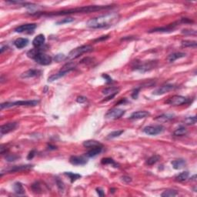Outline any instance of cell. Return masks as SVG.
<instances>
[{"label":"cell","mask_w":197,"mask_h":197,"mask_svg":"<svg viewBox=\"0 0 197 197\" xmlns=\"http://www.w3.org/2000/svg\"><path fill=\"white\" fill-rule=\"evenodd\" d=\"M120 15L117 13H111L89 19L86 23L87 27L90 29H103L114 26L119 21Z\"/></svg>","instance_id":"6da1fadb"},{"label":"cell","mask_w":197,"mask_h":197,"mask_svg":"<svg viewBox=\"0 0 197 197\" xmlns=\"http://www.w3.org/2000/svg\"><path fill=\"white\" fill-rule=\"evenodd\" d=\"M111 8H112V5H89V6H82L78 7V8L70 9L67 10H63V11L52 12V13H41V15L47 16H65V15L75 14V13H89L103 9H109Z\"/></svg>","instance_id":"7a4b0ae2"},{"label":"cell","mask_w":197,"mask_h":197,"mask_svg":"<svg viewBox=\"0 0 197 197\" xmlns=\"http://www.w3.org/2000/svg\"><path fill=\"white\" fill-rule=\"evenodd\" d=\"M93 47L90 45H84L81 46H78L77 48L72 49L70 53H69V55L67 56L66 60H69V61H71V60H73L78 58L81 55L84 54L86 53H89V52L93 51Z\"/></svg>","instance_id":"3957f363"},{"label":"cell","mask_w":197,"mask_h":197,"mask_svg":"<svg viewBox=\"0 0 197 197\" xmlns=\"http://www.w3.org/2000/svg\"><path fill=\"white\" fill-rule=\"evenodd\" d=\"M39 103L38 100H23V101L7 102L0 105L1 109H8V108L16 107V106H35Z\"/></svg>","instance_id":"277c9868"},{"label":"cell","mask_w":197,"mask_h":197,"mask_svg":"<svg viewBox=\"0 0 197 197\" xmlns=\"http://www.w3.org/2000/svg\"><path fill=\"white\" fill-rule=\"evenodd\" d=\"M38 64L42 65V66H48V65L51 64L52 63V57L49 55L46 54V53L40 52L38 53L36 56H35V58L33 59Z\"/></svg>","instance_id":"5b68a950"},{"label":"cell","mask_w":197,"mask_h":197,"mask_svg":"<svg viewBox=\"0 0 197 197\" xmlns=\"http://www.w3.org/2000/svg\"><path fill=\"white\" fill-rule=\"evenodd\" d=\"M163 131L164 127L161 125L149 126H146L143 129V132L146 134L150 135V136H156Z\"/></svg>","instance_id":"8992f818"},{"label":"cell","mask_w":197,"mask_h":197,"mask_svg":"<svg viewBox=\"0 0 197 197\" xmlns=\"http://www.w3.org/2000/svg\"><path fill=\"white\" fill-rule=\"evenodd\" d=\"M186 102H187V99L186 97L179 96V95H175L167 100L166 103L172 105V106H181V105L185 104Z\"/></svg>","instance_id":"52a82bcc"},{"label":"cell","mask_w":197,"mask_h":197,"mask_svg":"<svg viewBox=\"0 0 197 197\" xmlns=\"http://www.w3.org/2000/svg\"><path fill=\"white\" fill-rule=\"evenodd\" d=\"M126 111L120 109H112L106 114L105 117L108 119H117L125 114Z\"/></svg>","instance_id":"ba28073f"},{"label":"cell","mask_w":197,"mask_h":197,"mask_svg":"<svg viewBox=\"0 0 197 197\" xmlns=\"http://www.w3.org/2000/svg\"><path fill=\"white\" fill-rule=\"evenodd\" d=\"M69 162L74 166H84L87 163V159L82 155H72Z\"/></svg>","instance_id":"9c48e42d"},{"label":"cell","mask_w":197,"mask_h":197,"mask_svg":"<svg viewBox=\"0 0 197 197\" xmlns=\"http://www.w3.org/2000/svg\"><path fill=\"white\" fill-rule=\"evenodd\" d=\"M155 64H156V62L152 61V62H148V63H143V64H138L137 66H134L135 69L138 71H140V72H146V71L151 70V69H153L155 66Z\"/></svg>","instance_id":"30bf717a"},{"label":"cell","mask_w":197,"mask_h":197,"mask_svg":"<svg viewBox=\"0 0 197 197\" xmlns=\"http://www.w3.org/2000/svg\"><path fill=\"white\" fill-rule=\"evenodd\" d=\"M176 86L173 85H170V84H167V85H164L160 86L159 88L156 89L152 92V94L155 95V96H160V95H163L165 93H168V92L171 91V90L174 89Z\"/></svg>","instance_id":"8fae6325"},{"label":"cell","mask_w":197,"mask_h":197,"mask_svg":"<svg viewBox=\"0 0 197 197\" xmlns=\"http://www.w3.org/2000/svg\"><path fill=\"white\" fill-rule=\"evenodd\" d=\"M36 24L35 23H29V24H24L22 26H18L17 28L15 29V32H19V33H22V32H32L34 29H35L36 28Z\"/></svg>","instance_id":"7c38bea8"},{"label":"cell","mask_w":197,"mask_h":197,"mask_svg":"<svg viewBox=\"0 0 197 197\" xmlns=\"http://www.w3.org/2000/svg\"><path fill=\"white\" fill-rule=\"evenodd\" d=\"M18 126L17 122H9V123L2 125L0 128V132H1V135L7 134V133H10V132L13 131L16 129Z\"/></svg>","instance_id":"4fadbf2b"},{"label":"cell","mask_w":197,"mask_h":197,"mask_svg":"<svg viewBox=\"0 0 197 197\" xmlns=\"http://www.w3.org/2000/svg\"><path fill=\"white\" fill-rule=\"evenodd\" d=\"M45 41V35L43 34H39L34 38L33 41H32V45L35 49H40L44 45Z\"/></svg>","instance_id":"5bb4252c"},{"label":"cell","mask_w":197,"mask_h":197,"mask_svg":"<svg viewBox=\"0 0 197 197\" xmlns=\"http://www.w3.org/2000/svg\"><path fill=\"white\" fill-rule=\"evenodd\" d=\"M42 73V71L38 70V69H29L26 71L21 75V78H34L40 75Z\"/></svg>","instance_id":"9a60e30c"},{"label":"cell","mask_w":197,"mask_h":197,"mask_svg":"<svg viewBox=\"0 0 197 197\" xmlns=\"http://www.w3.org/2000/svg\"><path fill=\"white\" fill-rule=\"evenodd\" d=\"M176 23H173V24H170L169 26H165V27H158L155 28L153 29H151V30L149 31V33H152V32H172L175 29V27L176 26Z\"/></svg>","instance_id":"2e32d148"},{"label":"cell","mask_w":197,"mask_h":197,"mask_svg":"<svg viewBox=\"0 0 197 197\" xmlns=\"http://www.w3.org/2000/svg\"><path fill=\"white\" fill-rule=\"evenodd\" d=\"M150 115L149 112L147 111H137L131 114L130 119H140L146 118L147 116Z\"/></svg>","instance_id":"e0dca14e"},{"label":"cell","mask_w":197,"mask_h":197,"mask_svg":"<svg viewBox=\"0 0 197 197\" xmlns=\"http://www.w3.org/2000/svg\"><path fill=\"white\" fill-rule=\"evenodd\" d=\"M32 167V165H22V166H14L11 167L10 169L5 170L7 173H15V172H21L24 171V170H29Z\"/></svg>","instance_id":"ac0fdd59"},{"label":"cell","mask_w":197,"mask_h":197,"mask_svg":"<svg viewBox=\"0 0 197 197\" xmlns=\"http://www.w3.org/2000/svg\"><path fill=\"white\" fill-rule=\"evenodd\" d=\"M75 66H76V64H75V63H73V62H69V63L65 64L64 66L62 67V69H60V72H61V73H63L64 75H66V74L69 73V72L73 70L75 68Z\"/></svg>","instance_id":"d6986e66"},{"label":"cell","mask_w":197,"mask_h":197,"mask_svg":"<svg viewBox=\"0 0 197 197\" xmlns=\"http://www.w3.org/2000/svg\"><path fill=\"white\" fill-rule=\"evenodd\" d=\"M29 43V39L26 38H19L14 42V46L17 49H23Z\"/></svg>","instance_id":"ffe728a7"},{"label":"cell","mask_w":197,"mask_h":197,"mask_svg":"<svg viewBox=\"0 0 197 197\" xmlns=\"http://www.w3.org/2000/svg\"><path fill=\"white\" fill-rule=\"evenodd\" d=\"M186 56V53H174L168 56L167 60H168L169 63H173V62L176 61V60L180 59V58L185 57Z\"/></svg>","instance_id":"44dd1931"},{"label":"cell","mask_w":197,"mask_h":197,"mask_svg":"<svg viewBox=\"0 0 197 197\" xmlns=\"http://www.w3.org/2000/svg\"><path fill=\"white\" fill-rule=\"evenodd\" d=\"M103 150V146H96V147H93V149H90L89 152L86 153V155L87 157H94L97 155L98 154H100Z\"/></svg>","instance_id":"7402d4cb"},{"label":"cell","mask_w":197,"mask_h":197,"mask_svg":"<svg viewBox=\"0 0 197 197\" xmlns=\"http://www.w3.org/2000/svg\"><path fill=\"white\" fill-rule=\"evenodd\" d=\"M120 89L117 88V87H108V88L105 89L102 91L103 95L106 96H112V95H116L117 93H119Z\"/></svg>","instance_id":"603a6c76"},{"label":"cell","mask_w":197,"mask_h":197,"mask_svg":"<svg viewBox=\"0 0 197 197\" xmlns=\"http://www.w3.org/2000/svg\"><path fill=\"white\" fill-rule=\"evenodd\" d=\"M171 163L175 170H181V169L184 168L185 166L186 165V162L184 159H176V160L173 161Z\"/></svg>","instance_id":"cb8c5ba5"},{"label":"cell","mask_w":197,"mask_h":197,"mask_svg":"<svg viewBox=\"0 0 197 197\" xmlns=\"http://www.w3.org/2000/svg\"><path fill=\"white\" fill-rule=\"evenodd\" d=\"M13 190L18 195H24L25 194V189L23 187V184L19 182H16L13 185Z\"/></svg>","instance_id":"d4e9b609"},{"label":"cell","mask_w":197,"mask_h":197,"mask_svg":"<svg viewBox=\"0 0 197 197\" xmlns=\"http://www.w3.org/2000/svg\"><path fill=\"white\" fill-rule=\"evenodd\" d=\"M173 118H174V115H172V114H162V115H159V116H157L155 119V120L160 122H166L171 120Z\"/></svg>","instance_id":"484cf974"},{"label":"cell","mask_w":197,"mask_h":197,"mask_svg":"<svg viewBox=\"0 0 197 197\" xmlns=\"http://www.w3.org/2000/svg\"><path fill=\"white\" fill-rule=\"evenodd\" d=\"M83 146L86 148H93L96 147V146H103L101 143L99 141H96V140H86V141L83 142Z\"/></svg>","instance_id":"4316f807"},{"label":"cell","mask_w":197,"mask_h":197,"mask_svg":"<svg viewBox=\"0 0 197 197\" xmlns=\"http://www.w3.org/2000/svg\"><path fill=\"white\" fill-rule=\"evenodd\" d=\"M189 172H183V173H180L179 175L175 177V180L177 182H184L186 180H187V179L189 178Z\"/></svg>","instance_id":"83f0119b"},{"label":"cell","mask_w":197,"mask_h":197,"mask_svg":"<svg viewBox=\"0 0 197 197\" xmlns=\"http://www.w3.org/2000/svg\"><path fill=\"white\" fill-rule=\"evenodd\" d=\"M64 174L66 175V176H67L68 177H69V178L70 179V180H71V182H72V183L75 182V180H77L78 179L81 178V175L77 174V173H71V172H65Z\"/></svg>","instance_id":"f1b7e54d"},{"label":"cell","mask_w":197,"mask_h":197,"mask_svg":"<svg viewBox=\"0 0 197 197\" xmlns=\"http://www.w3.org/2000/svg\"><path fill=\"white\" fill-rule=\"evenodd\" d=\"M101 163L103 165H112L114 167H119V165L112 158H103L101 160Z\"/></svg>","instance_id":"f546056e"},{"label":"cell","mask_w":197,"mask_h":197,"mask_svg":"<svg viewBox=\"0 0 197 197\" xmlns=\"http://www.w3.org/2000/svg\"><path fill=\"white\" fill-rule=\"evenodd\" d=\"M159 159H160V156H159V155H152V156L149 157V159L146 160V164L149 166H152V165H154V164L156 163V162H158Z\"/></svg>","instance_id":"4dcf8cb0"},{"label":"cell","mask_w":197,"mask_h":197,"mask_svg":"<svg viewBox=\"0 0 197 197\" xmlns=\"http://www.w3.org/2000/svg\"><path fill=\"white\" fill-rule=\"evenodd\" d=\"M187 133V130L185 127L180 126L178 129H176L174 132H173V135L176 136H184Z\"/></svg>","instance_id":"1f68e13d"},{"label":"cell","mask_w":197,"mask_h":197,"mask_svg":"<svg viewBox=\"0 0 197 197\" xmlns=\"http://www.w3.org/2000/svg\"><path fill=\"white\" fill-rule=\"evenodd\" d=\"M197 46V42L195 41L190 40H183L182 41V46L183 47H191V48H195Z\"/></svg>","instance_id":"d6a6232c"},{"label":"cell","mask_w":197,"mask_h":197,"mask_svg":"<svg viewBox=\"0 0 197 197\" xmlns=\"http://www.w3.org/2000/svg\"><path fill=\"white\" fill-rule=\"evenodd\" d=\"M177 192L176 190H173V189H167V190L164 191L161 195L163 197H172V196H176L177 195Z\"/></svg>","instance_id":"836d02e7"},{"label":"cell","mask_w":197,"mask_h":197,"mask_svg":"<svg viewBox=\"0 0 197 197\" xmlns=\"http://www.w3.org/2000/svg\"><path fill=\"white\" fill-rule=\"evenodd\" d=\"M196 116L194 115V116H189L187 118H186L184 119V122L186 125H194L196 122Z\"/></svg>","instance_id":"e575fe53"},{"label":"cell","mask_w":197,"mask_h":197,"mask_svg":"<svg viewBox=\"0 0 197 197\" xmlns=\"http://www.w3.org/2000/svg\"><path fill=\"white\" fill-rule=\"evenodd\" d=\"M123 130H116V131H113L111 133H109L107 136V139L110 140V139H114V138H116L118 136H120L122 133H123Z\"/></svg>","instance_id":"d590c367"},{"label":"cell","mask_w":197,"mask_h":197,"mask_svg":"<svg viewBox=\"0 0 197 197\" xmlns=\"http://www.w3.org/2000/svg\"><path fill=\"white\" fill-rule=\"evenodd\" d=\"M32 189L35 193H41V192H42L41 185L39 184V183H38V182H36V183H33V184L32 185Z\"/></svg>","instance_id":"8d00e7d4"},{"label":"cell","mask_w":197,"mask_h":197,"mask_svg":"<svg viewBox=\"0 0 197 197\" xmlns=\"http://www.w3.org/2000/svg\"><path fill=\"white\" fill-rule=\"evenodd\" d=\"M73 21H74L73 18L68 17V18H65V19H61V20H60V21H58L57 23H56V24L57 25H63V24H66V23H72V22H73Z\"/></svg>","instance_id":"74e56055"},{"label":"cell","mask_w":197,"mask_h":197,"mask_svg":"<svg viewBox=\"0 0 197 197\" xmlns=\"http://www.w3.org/2000/svg\"><path fill=\"white\" fill-rule=\"evenodd\" d=\"M18 158H19V156H17L16 155H8L5 157V159L8 162H13V161H16Z\"/></svg>","instance_id":"f35d334b"},{"label":"cell","mask_w":197,"mask_h":197,"mask_svg":"<svg viewBox=\"0 0 197 197\" xmlns=\"http://www.w3.org/2000/svg\"><path fill=\"white\" fill-rule=\"evenodd\" d=\"M56 184H57V186L58 188H59V189H60V191H63L64 190V184H63V182L61 181L60 180H59V179H56Z\"/></svg>","instance_id":"ab89813d"},{"label":"cell","mask_w":197,"mask_h":197,"mask_svg":"<svg viewBox=\"0 0 197 197\" xmlns=\"http://www.w3.org/2000/svg\"><path fill=\"white\" fill-rule=\"evenodd\" d=\"M66 57L63 54H58L55 56V60H56V62H58V63H60V61L66 60Z\"/></svg>","instance_id":"60d3db41"},{"label":"cell","mask_w":197,"mask_h":197,"mask_svg":"<svg viewBox=\"0 0 197 197\" xmlns=\"http://www.w3.org/2000/svg\"><path fill=\"white\" fill-rule=\"evenodd\" d=\"M87 101V98L85 97V96H78L76 99V102L78 103H84Z\"/></svg>","instance_id":"b9f144b4"},{"label":"cell","mask_w":197,"mask_h":197,"mask_svg":"<svg viewBox=\"0 0 197 197\" xmlns=\"http://www.w3.org/2000/svg\"><path fill=\"white\" fill-rule=\"evenodd\" d=\"M140 89L141 88H136L133 90V93H132V97H133V99H135V100H136L138 98V95H139V92H140Z\"/></svg>","instance_id":"7bdbcfd3"},{"label":"cell","mask_w":197,"mask_h":197,"mask_svg":"<svg viewBox=\"0 0 197 197\" xmlns=\"http://www.w3.org/2000/svg\"><path fill=\"white\" fill-rule=\"evenodd\" d=\"M183 34H186V35H196V32H195V30H188V29H184V30H183Z\"/></svg>","instance_id":"ee69618b"},{"label":"cell","mask_w":197,"mask_h":197,"mask_svg":"<svg viewBox=\"0 0 197 197\" xmlns=\"http://www.w3.org/2000/svg\"><path fill=\"white\" fill-rule=\"evenodd\" d=\"M121 179H122V180L123 182H125L126 183H130L132 182V179L130 178V176H123L121 177Z\"/></svg>","instance_id":"f6af8a7d"},{"label":"cell","mask_w":197,"mask_h":197,"mask_svg":"<svg viewBox=\"0 0 197 197\" xmlns=\"http://www.w3.org/2000/svg\"><path fill=\"white\" fill-rule=\"evenodd\" d=\"M35 150L30 151V152H29V153L28 154L27 159H29V160H30V159H33V157L35 156Z\"/></svg>","instance_id":"bcb514c9"},{"label":"cell","mask_w":197,"mask_h":197,"mask_svg":"<svg viewBox=\"0 0 197 197\" xmlns=\"http://www.w3.org/2000/svg\"><path fill=\"white\" fill-rule=\"evenodd\" d=\"M102 76L103 77V78H105V79H106V82H108V83H109V82H112V78H111V77H109V75H107V74H103V75H102Z\"/></svg>","instance_id":"7dc6e473"},{"label":"cell","mask_w":197,"mask_h":197,"mask_svg":"<svg viewBox=\"0 0 197 197\" xmlns=\"http://www.w3.org/2000/svg\"><path fill=\"white\" fill-rule=\"evenodd\" d=\"M109 38V35H103V36H101L99 38H97V39H96L95 40V42H100V41H103V40H106V39H107V38Z\"/></svg>","instance_id":"c3c4849f"},{"label":"cell","mask_w":197,"mask_h":197,"mask_svg":"<svg viewBox=\"0 0 197 197\" xmlns=\"http://www.w3.org/2000/svg\"><path fill=\"white\" fill-rule=\"evenodd\" d=\"M96 192H97V193L99 194V195H100V196H104V192H103V189H100V188H97V189H96Z\"/></svg>","instance_id":"681fc988"},{"label":"cell","mask_w":197,"mask_h":197,"mask_svg":"<svg viewBox=\"0 0 197 197\" xmlns=\"http://www.w3.org/2000/svg\"><path fill=\"white\" fill-rule=\"evenodd\" d=\"M195 177H196V176H195V175H194V176H192V177L191 179H192V180H193V181H195Z\"/></svg>","instance_id":"f907efd6"},{"label":"cell","mask_w":197,"mask_h":197,"mask_svg":"<svg viewBox=\"0 0 197 197\" xmlns=\"http://www.w3.org/2000/svg\"><path fill=\"white\" fill-rule=\"evenodd\" d=\"M115 189H110V192H112V193H114V192H115Z\"/></svg>","instance_id":"816d5d0a"}]
</instances>
